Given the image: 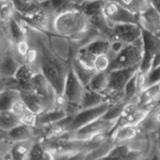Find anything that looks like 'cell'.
Returning <instances> with one entry per match:
<instances>
[{
    "label": "cell",
    "mask_w": 160,
    "mask_h": 160,
    "mask_svg": "<svg viewBox=\"0 0 160 160\" xmlns=\"http://www.w3.org/2000/svg\"><path fill=\"white\" fill-rule=\"evenodd\" d=\"M102 15L112 28L115 24L135 23L138 24V15L130 12L121 3L114 0H105L102 7Z\"/></svg>",
    "instance_id": "cell-6"
},
{
    "label": "cell",
    "mask_w": 160,
    "mask_h": 160,
    "mask_svg": "<svg viewBox=\"0 0 160 160\" xmlns=\"http://www.w3.org/2000/svg\"><path fill=\"white\" fill-rule=\"evenodd\" d=\"M79 48H83L95 56L100 55V54H108L110 50V39L99 36V37L92 39L91 41H89Z\"/></svg>",
    "instance_id": "cell-14"
},
{
    "label": "cell",
    "mask_w": 160,
    "mask_h": 160,
    "mask_svg": "<svg viewBox=\"0 0 160 160\" xmlns=\"http://www.w3.org/2000/svg\"><path fill=\"white\" fill-rule=\"evenodd\" d=\"M68 116L65 108L63 107H53L47 109L38 115L37 117V126L35 127H46V126L53 125L63 120Z\"/></svg>",
    "instance_id": "cell-11"
},
{
    "label": "cell",
    "mask_w": 160,
    "mask_h": 160,
    "mask_svg": "<svg viewBox=\"0 0 160 160\" xmlns=\"http://www.w3.org/2000/svg\"><path fill=\"white\" fill-rule=\"evenodd\" d=\"M11 111L13 113H14L15 115H17L18 117L20 118L22 115L26 114L27 112H29V110L27 109V107H26V104L24 103V101L22 100V98H20L19 100H17L16 102L13 104Z\"/></svg>",
    "instance_id": "cell-30"
},
{
    "label": "cell",
    "mask_w": 160,
    "mask_h": 160,
    "mask_svg": "<svg viewBox=\"0 0 160 160\" xmlns=\"http://www.w3.org/2000/svg\"><path fill=\"white\" fill-rule=\"evenodd\" d=\"M104 2L105 0H86L81 2L78 8L87 15L88 19H91V17L102 14Z\"/></svg>",
    "instance_id": "cell-17"
},
{
    "label": "cell",
    "mask_w": 160,
    "mask_h": 160,
    "mask_svg": "<svg viewBox=\"0 0 160 160\" xmlns=\"http://www.w3.org/2000/svg\"><path fill=\"white\" fill-rule=\"evenodd\" d=\"M30 126H27L25 124H18L17 126H15L14 128H12L11 130L8 131V135L10 139L14 141H22V140H28L30 139V136L32 135V130H31Z\"/></svg>",
    "instance_id": "cell-21"
},
{
    "label": "cell",
    "mask_w": 160,
    "mask_h": 160,
    "mask_svg": "<svg viewBox=\"0 0 160 160\" xmlns=\"http://www.w3.org/2000/svg\"><path fill=\"white\" fill-rule=\"evenodd\" d=\"M110 105H111V102L107 101V102L102 103V104L98 105V107L89 108V109H81V110H79L76 114L71 115L69 116L68 124V126H66L68 132H69V131H75V130H77V129L88 125V124L102 117L105 113L109 110Z\"/></svg>",
    "instance_id": "cell-5"
},
{
    "label": "cell",
    "mask_w": 160,
    "mask_h": 160,
    "mask_svg": "<svg viewBox=\"0 0 160 160\" xmlns=\"http://www.w3.org/2000/svg\"><path fill=\"white\" fill-rule=\"evenodd\" d=\"M75 6L76 4L73 2V0H46L40 3V7L42 9L49 13H55V14H59L63 11L72 9Z\"/></svg>",
    "instance_id": "cell-15"
},
{
    "label": "cell",
    "mask_w": 160,
    "mask_h": 160,
    "mask_svg": "<svg viewBox=\"0 0 160 160\" xmlns=\"http://www.w3.org/2000/svg\"><path fill=\"white\" fill-rule=\"evenodd\" d=\"M16 60L11 56H7L0 63V73L3 76H14L18 69Z\"/></svg>",
    "instance_id": "cell-23"
},
{
    "label": "cell",
    "mask_w": 160,
    "mask_h": 160,
    "mask_svg": "<svg viewBox=\"0 0 160 160\" xmlns=\"http://www.w3.org/2000/svg\"><path fill=\"white\" fill-rule=\"evenodd\" d=\"M31 145L29 144V139L22 141H16L15 145L11 149L12 158L14 159H22L27 158V155L29 153Z\"/></svg>",
    "instance_id": "cell-24"
},
{
    "label": "cell",
    "mask_w": 160,
    "mask_h": 160,
    "mask_svg": "<svg viewBox=\"0 0 160 160\" xmlns=\"http://www.w3.org/2000/svg\"><path fill=\"white\" fill-rule=\"evenodd\" d=\"M87 87L92 90H95V91L102 92V94L106 95L108 89V71L96 72Z\"/></svg>",
    "instance_id": "cell-19"
},
{
    "label": "cell",
    "mask_w": 160,
    "mask_h": 160,
    "mask_svg": "<svg viewBox=\"0 0 160 160\" xmlns=\"http://www.w3.org/2000/svg\"><path fill=\"white\" fill-rule=\"evenodd\" d=\"M83 1H86V0H73V2L75 4H76V7H78L81 2H83Z\"/></svg>",
    "instance_id": "cell-36"
},
{
    "label": "cell",
    "mask_w": 160,
    "mask_h": 160,
    "mask_svg": "<svg viewBox=\"0 0 160 160\" xmlns=\"http://www.w3.org/2000/svg\"><path fill=\"white\" fill-rule=\"evenodd\" d=\"M20 98L29 110V112L33 114L40 115L44 111L50 109V104L47 100L42 96H40L35 91H28V92H20Z\"/></svg>",
    "instance_id": "cell-10"
},
{
    "label": "cell",
    "mask_w": 160,
    "mask_h": 160,
    "mask_svg": "<svg viewBox=\"0 0 160 160\" xmlns=\"http://www.w3.org/2000/svg\"><path fill=\"white\" fill-rule=\"evenodd\" d=\"M138 24L143 30L152 33L160 31V12L152 4L138 15Z\"/></svg>",
    "instance_id": "cell-9"
},
{
    "label": "cell",
    "mask_w": 160,
    "mask_h": 160,
    "mask_svg": "<svg viewBox=\"0 0 160 160\" xmlns=\"http://www.w3.org/2000/svg\"><path fill=\"white\" fill-rule=\"evenodd\" d=\"M10 28H11L12 37L15 39V41H16V42H20V41L24 40L25 33H24V31H22V27H20V26L18 25V23H17L15 19L11 20Z\"/></svg>",
    "instance_id": "cell-29"
},
{
    "label": "cell",
    "mask_w": 160,
    "mask_h": 160,
    "mask_svg": "<svg viewBox=\"0 0 160 160\" xmlns=\"http://www.w3.org/2000/svg\"><path fill=\"white\" fill-rule=\"evenodd\" d=\"M7 88H8V87H7L6 80H4V79H0V94H1V92H3Z\"/></svg>",
    "instance_id": "cell-33"
},
{
    "label": "cell",
    "mask_w": 160,
    "mask_h": 160,
    "mask_svg": "<svg viewBox=\"0 0 160 160\" xmlns=\"http://www.w3.org/2000/svg\"><path fill=\"white\" fill-rule=\"evenodd\" d=\"M35 1H38V3H42V2H44V1H46V0H35Z\"/></svg>",
    "instance_id": "cell-37"
},
{
    "label": "cell",
    "mask_w": 160,
    "mask_h": 160,
    "mask_svg": "<svg viewBox=\"0 0 160 160\" xmlns=\"http://www.w3.org/2000/svg\"><path fill=\"white\" fill-rule=\"evenodd\" d=\"M107 101H109L107 98V95L102 94V92L95 91V90H92L86 87L83 95H82L81 102H80V110L98 107V105Z\"/></svg>",
    "instance_id": "cell-13"
},
{
    "label": "cell",
    "mask_w": 160,
    "mask_h": 160,
    "mask_svg": "<svg viewBox=\"0 0 160 160\" xmlns=\"http://www.w3.org/2000/svg\"><path fill=\"white\" fill-rule=\"evenodd\" d=\"M13 8H14V6L11 3H7L3 4L2 7H0V19L1 20L9 19L12 16Z\"/></svg>",
    "instance_id": "cell-31"
},
{
    "label": "cell",
    "mask_w": 160,
    "mask_h": 160,
    "mask_svg": "<svg viewBox=\"0 0 160 160\" xmlns=\"http://www.w3.org/2000/svg\"><path fill=\"white\" fill-rule=\"evenodd\" d=\"M139 67H130V68H120L108 71V89L107 92L122 91L125 88L128 81L136 74Z\"/></svg>",
    "instance_id": "cell-7"
},
{
    "label": "cell",
    "mask_w": 160,
    "mask_h": 160,
    "mask_svg": "<svg viewBox=\"0 0 160 160\" xmlns=\"http://www.w3.org/2000/svg\"><path fill=\"white\" fill-rule=\"evenodd\" d=\"M38 40L40 41H38L37 47V61L38 63L40 71L46 76L56 94L58 96H62L71 61L64 63L61 58H59L53 53L52 50H50V47L44 41H41V39Z\"/></svg>",
    "instance_id": "cell-1"
},
{
    "label": "cell",
    "mask_w": 160,
    "mask_h": 160,
    "mask_svg": "<svg viewBox=\"0 0 160 160\" xmlns=\"http://www.w3.org/2000/svg\"><path fill=\"white\" fill-rule=\"evenodd\" d=\"M149 2H151L152 6L154 8H156V9L160 12V0H149Z\"/></svg>",
    "instance_id": "cell-34"
},
{
    "label": "cell",
    "mask_w": 160,
    "mask_h": 160,
    "mask_svg": "<svg viewBox=\"0 0 160 160\" xmlns=\"http://www.w3.org/2000/svg\"><path fill=\"white\" fill-rule=\"evenodd\" d=\"M130 148L127 143H118L115 144L109 154L107 155L106 158H118V159H126L128 153H129Z\"/></svg>",
    "instance_id": "cell-26"
},
{
    "label": "cell",
    "mask_w": 160,
    "mask_h": 160,
    "mask_svg": "<svg viewBox=\"0 0 160 160\" xmlns=\"http://www.w3.org/2000/svg\"><path fill=\"white\" fill-rule=\"evenodd\" d=\"M20 124V118L12 111H0V129L9 131Z\"/></svg>",
    "instance_id": "cell-20"
},
{
    "label": "cell",
    "mask_w": 160,
    "mask_h": 160,
    "mask_svg": "<svg viewBox=\"0 0 160 160\" xmlns=\"http://www.w3.org/2000/svg\"><path fill=\"white\" fill-rule=\"evenodd\" d=\"M0 1H6V0H0Z\"/></svg>",
    "instance_id": "cell-38"
},
{
    "label": "cell",
    "mask_w": 160,
    "mask_h": 160,
    "mask_svg": "<svg viewBox=\"0 0 160 160\" xmlns=\"http://www.w3.org/2000/svg\"><path fill=\"white\" fill-rule=\"evenodd\" d=\"M111 57L109 54H100L95 57L94 69L96 72H107L110 68Z\"/></svg>",
    "instance_id": "cell-27"
},
{
    "label": "cell",
    "mask_w": 160,
    "mask_h": 160,
    "mask_svg": "<svg viewBox=\"0 0 160 160\" xmlns=\"http://www.w3.org/2000/svg\"><path fill=\"white\" fill-rule=\"evenodd\" d=\"M71 66H72V68H73L75 74H76L77 77L79 79V81L83 84L84 87H87L88 85H89L91 80L93 79V76L96 73L95 70H91V69L84 68L83 66H81L74 57L71 59Z\"/></svg>",
    "instance_id": "cell-16"
},
{
    "label": "cell",
    "mask_w": 160,
    "mask_h": 160,
    "mask_svg": "<svg viewBox=\"0 0 160 160\" xmlns=\"http://www.w3.org/2000/svg\"><path fill=\"white\" fill-rule=\"evenodd\" d=\"M115 123H117V120L106 119V118L100 117L98 119L83 126V127L77 129V130L66 132L65 135H62V138L88 141L99 135H109L110 131L115 126Z\"/></svg>",
    "instance_id": "cell-4"
},
{
    "label": "cell",
    "mask_w": 160,
    "mask_h": 160,
    "mask_svg": "<svg viewBox=\"0 0 160 160\" xmlns=\"http://www.w3.org/2000/svg\"><path fill=\"white\" fill-rule=\"evenodd\" d=\"M84 89H86V87L79 81L72 66L69 64L65 83H64L63 92H62V97L65 100V107L64 108H65L68 116L76 114L80 110V102H81Z\"/></svg>",
    "instance_id": "cell-2"
},
{
    "label": "cell",
    "mask_w": 160,
    "mask_h": 160,
    "mask_svg": "<svg viewBox=\"0 0 160 160\" xmlns=\"http://www.w3.org/2000/svg\"><path fill=\"white\" fill-rule=\"evenodd\" d=\"M159 82H160V64L156 67H153L149 70V72L148 73V77H146V87L149 86V85L159 83Z\"/></svg>",
    "instance_id": "cell-28"
},
{
    "label": "cell",
    "mask_w": 160,
    "mask_h": 160,
    "mask_svg": "<svg viewBox=\"0 0 160 160\" xmlns=\"http://www.w3.org/2000/svg\"><path fill=\"white\" fill-rule=\"evenodd\" d=\"M141 132L142 130L139 125H125L117 129L115 131H113L109 135L113 138V141H114L115 144H118L127 143V142L133 140Z\"/></svg>",
    "instance_id": "cell-12"
},
{
    "label": "cell",
    "mask_w": 160,
    "mask_h": 160,
    "mask_svg": "<svg viewBox=\"0 0 160 160\" xmlns=\"http://www.w3.org/2000/svg\"><path fill=\"white\" fill-rule=\"evenodd\" d=\"M157 144H158V148H159V154H160V127L157 130Z\"/></svg>",
    "instance_id": "cell-35"
},
{
    "label": "cell",
    "mask_w": 160,
    "mask_h": 160,
    "mask_svg": "<svg viewBox=\"0 0 160 160\" xmlns=\"http://www.w3.org/2000/svg\"><path fill=\"white\" fill-rule=\"evenodd\" d=\"M142 33H143V30L139 24H135V23L115 24L112 26V37L110 40L117 39L125 44H129L142 37Z\"/></svg>",
    "instance_id": "cell-8"
},
{
    "label": "cell",
    "mask_w": 160,
    "mask_h": 160,
    "mask_svg": "<svg viewBox=\"0 0 160 160\" xmlns=\"http://www.w3.org/2000/svg\"><path fill=\"white\" fill-rule=\"evenodd\" d=\"M20 99V91L17 89L7 88L0 94V111H11L13 104Z\"/></svg>",
    "instance_id": "cell-18"
},
{
    "label": "cell",
    "mask_w": 160,
    "mask_h": 160,
    "mask_svg": "<svg viewBox=\"0 0 160 160\" xmlns=\"http://www.w3.org/2000/svg\"><path fill=\"white\" fill-rule=\"evenodd\" d=\"M143 35L137 39L135 42L125 44L114 57L112 58L109 70L120 68H130V67H140L143 58ZM108 70V71H109Z\"/></svg>",
    "instance_id": "cell-3"
},
{
    "label": "cell",
    "mask_w": 160,
    "mask_h": 160,
    "mask_svg": "<svg viewBox=\"0 0 160 160\" xmlns=\"http://www.w3.org/2000/svg\"><path fill=\"white\" fill-rule=\"evenodd\" d=\"M114 1L121 3L123 7H125L127 10L137 15L148 9L151 4L149 0H114Z\"/></svg>",
    "instance_id": "cell-22"
},
{
    "label": "cell",
    "mask_w": 160,
    "mask_h": 160,
    "mask_svg": "<svg viewBox=\"0 0 160 160\" xmlns=\"http://www.w3.org/2000/svg\"><path fill=\"white\" fill-rule=\"evenodd\" d=\"M34 73H37V72H34V69H33L32 64L26 63V64H22V66L18 67L14 77L17 80V82H28V81H31V79H32Z\"/></svg>",
    "instance_id": "cell-25"
},
{
    "label": "cell",
    "mask_w": 160,
    "mask_h": 160,
    "mask_svg": "<svg viewBox=\"0 0 160 160\" xmlns=\"http://www.w3.org/2000/svg\"><path fill=\"white\" fill-rule=\"evenodd\" d=\"M18 52H19V54L20 55H22V56H26L27 55V53H28V51H29V46H28V43L26 42L25 40H22V41H20V42H18Z\"/></svg>",
    "instance_id": "cell-32"
}]
</instances>
